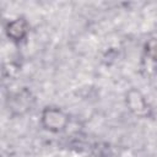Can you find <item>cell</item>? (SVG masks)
Wrapping results in <instances>:
<instances>
[{"label":"cell","mask_w":157,"mask_h":157,"mask_svg":"<svg viewBox=\"0 0 157 157\" xmlns=\"http://www.w3.org/2000/svg\"><path fill=\"white\" fill-rule=\"evenodd\" d=\"M43 120L48 129H61L65 124L64 114L58 109H48L43 115Z\"/></svg>","instance_id":"1"},{"label":"cell","mask_w":157,"mask_h":157,"mask_svg":"<svg viewBox=\"0 0 157 157\" xmlns=\"http://www.w3.org/2000/svg\"><path fill=\"white\" fill-rule=\"evenodd\" d=\"M147 52L155 60H157V39H153L147 44Z\"/></svg>","instance_id":"3"},{"label":"cell","mask_w":157,"mask_h":157,"mask_svg":"<svg viewBox=\"0 0 157 157\" xmlns=\"http://www.w3.org/2000/svg\"><path fill=\"white\" fill-rule=\"evenodd\" d=\"M26 32H27V23L23 20L17 18L7 26V34H9V37H11L15 40L22 39L25 37Z\"/></svg>","instance_id":"2"}]
</instances>
